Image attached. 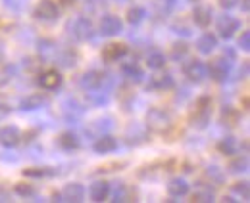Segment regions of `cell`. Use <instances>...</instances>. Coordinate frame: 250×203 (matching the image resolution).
<instances>
[{"mask_svg":"<svg viewBox=\"0 0 250 203\" xmlns=\"http://www.w3.org/2000/svg\"><path fill=\"white\" fill-rule=\"evenodd\" d=\"M212 106H214L212 96L202 94V96L196 98V102H194V106H192V110H190V113H188V123H190L196 130H204V129L210 127V123H212V113H214V108H212Z\"/></svg>","mask_w":250,"mask_h":203,"instance_id":"cell-1","label":"cell"},{"mask_svg":"<svg viewBox=\"0 0 250 203\" xmlns=\"http://www.w3.org/2000/svg\"><path fill=\"white\" fill-rule=\"evenodd\" d=\"M145 125L148 127L150 132H158V134H166L173 129V115L171 111L164 110V108H150L146 111V117H145Z\"/></svg>","mask_w":250,"mask_h":203,"instance_id":"cell-2","label":"cell"},{"mask_svg":"<svg viewBox=\"0 0 250 203\" xmlns=\"http://www.w3.org/2000/svg\"><path fill=\"white\" fill-rule=\"evenodd\" d=\"M67 35L77 42H87L94 37V23L87 16H75L65 23Z\"/></svg>","mask_w":250,"mask_h":203,"instance_id":"cell-3","label":"cell"},{"mask_svg":"<svg viewBox=\"0 0 250 203\" xmlns=\"http://www.w3.org/2000/svg\"><path fill=\"white\" fill-rule=\"evenodd\" d=\"M77 85L81 90H96V88H102V90H108V85H112V77H110V73H106V71H100V69H89V71H85L81 77H79V81H77Z\"/></svg>","mask_w":250,"mask_h":203,"instance_id":"cell-4","label":"cell"},{"mask_svg":"<svg viewBox=\"0 0 250 203\" xmlns=\"http://www.w3.org/2000/svg\"><path fill=\"white\" fill-rule=\"evenodd\" d=\"M206 69H208V77L214 83H225L233 73V59H229L227 56H219L210 63H206Z\"/></svg>","mask_w":250,"mask_h":203,"instance_id":"cell-5","label":"cell"},{"mask_svg":"<svg viewBox=\"0 0 250 203\" xmlns=\"http://www.w3.org/2000/svg\"><path fill=\"white\" fill-rule=\"evenodd\" d=\"M33 18L41 23H56L60 19V6L54 0H39L33 8Z\"/></svg>","mask_w":250,"mask_h":203,"instance_id":"cell-6","label":"cell"},{"mask_svg":"<svg viewBox=\"0 0 250 203\" xmlns=\"http://www.w3.org/2000/svg\"><path fill=\"white\" fill-rule=\"evenodd\" d=\"M183 77L187 79L188 83L192 85H200L208 79V69H206V63L198 58H190L187 61H183Z\"/></svg>","mask_w":250,"mask_h":203,"instance_id":"cell-7","label":"cell"},{"mask_svg":"<svg viewBox=\"0 0 250 203\" xmlns=\"http://www.w3.org/2000/svg\"><path fill=\"white\" fill-rule=\"evenodd\" d=\"M124 140L127 146H141L145 142L150 140V130L145 123H139V121H133L125 127V132H124Z\"/></svg>","mask_w":250,"mask_h":203,"instance_id":"cell-8","label":"cell"},{"mask_svg":"<svg viewBox=\"0 0 250 203\" xmlns=\"http://www.w3.org/2000/svg\"><path fill=\"white\" fill-rule=\"evenodd\" d=\"M216 31L223 40H229L237 35V31H241V19L231 14H221L216 19Z\"/></svg>","mask_w":250,"mask_h":203,"instance_id":"cell-9","label":"cell"},{"mask_svg":"<svg viewBox=\"0 0 250 203\" xmlns=\"http://www.w3.org/2000/svg\"><path fill=\"white\" fill-rule=\"evenodd\" d=\"M37 85L46 92H52V90H58L63 85V77L56 67H46L37 75Z\"/></svg>","mask_w":250,"mask_h":203,"instance_id":"cell-10","label":"cell"},{"mask_svg":"<svg viewBox=\"0 0 250 203\" xmlns=\"http://www.w3.org/2000/svg\"><path fill=\"white\" fill-rule=\"evenodd\" d=\"M98 33L102 37H118L124 33V19L116 14H104L98 21Z\"/></svg>","mask_w":250,"mask_h":203,"instance_id":"cell-11","label":"cell"},{"mask_svg":"<svg viewBox=\"0 0 250 203\" xmlns=\"http://www.w3.org/2000/svg\"><path fill=\"white\" fill-rule=\"evenodd\" d=\"M129 56V46L125 42H108L100 50V58L106 63H118Z\"/></svg>","mask_w":250,"mask_h":203,"instance_id":"cell-12","label":"cell"},{"mask_svg":"<svg viewBox=\"0 0 250 203\" xmlns=\"http://www.w3.org/2000/svg\"><path fill=\"white\" fill-rule=\"evenodd\" d=\"M190 200L196 203L216 202V186L210 184L208 180H198V182H194V190H192V194H190Z\"/></svg>","mask_w":250,"mask_h":203,"instance_id":"cell-13","label":"cell"},{"mask_svg":"<svg viewBox=\"0 0 250 203\" xmlns=\"http://www.w3.org/2000/svg\"><path fill=\"white\" fill-rule=\"evenodd\" d=\"M50 106V96H46L44 92H33L29 96L20 100V111H37Z\"/></svg>","mask_w":250,"mask_h":203,"instance_id":"cell-14","label":"cell"},{"mask_svg":"<svg viewBox=\"0 0 250 203\" xmlns=\"http://www.w3.org/2000/svg\"><path fill=\"white\" fill-rule=\"evenodd\" d=\"M110 196H112V202L114 203H129L137 202L139 192H137L135 186H131L127 182H116L114 190H110Z\"/></svg>","mask_w":250,"mask_h":203,"instance_id":"cell-15","label":"cell"},{"mask_svg":"<svg viewBox=\"0 0 250 203\" xmlns=\"http://www.w3.org/2000/svg\"><path fill=\"white\" fill-rule=\"evenodd\" d=\"M190 19H192V23L196 27L208 29L212 25V21H214V10H212V6H208V4H196L192 8Z\"/></svg>","mask_w":250,"mask_h":203,"instance_id":"cell-16","label":"cell"},{"mask_svg":"<svg viewBox=\"0 0 250 203\" xmlns=\"http://www.w3.org/2000/svg\"><path fill=\"white\" fill-rule=\"evenodd\" d=\"M120 73L129 85H141L145 81V71L139 65V61L131 59V61H124L120 65Z\"/></svg>","mask_w":250,"mask_h":203,"instance_id":"cell-17","label":"cell"},{"mask_svg":"<svg viewBox=\"0 0 250 203\" xmlns=\"http://www.w3.org/2000/svg\"><path fill=\"white\" fill-rule=\"evenodd\" d=\"M58 50H60V46H58V42L52 40V38H41V40L37 42V56L41 59V63L54 61Z\"/></svg>","mask_w":250,"mask_h":203,"instance_id":"cell-18","label":"cell"},{"mask_svg":"<svg viewBox=\"0 0 250 203\" xmlns=\"http://www.w3.org/2000/svg\"><path fill=\"white\" fill-rule=\"evenodd\" d=\"M114 129V119L112 117H98L93 123H89V127H85V134L91 138H98L102 134H108Z\"/></svg>","mask_w":250,"mask_h":203,"instance_id":"cell-19","label":"cell"},{"mask_svg":"<svg viewBox=\"0 0 250 203\" xmlns=\"http://www.w3.org/2000/svg\"><path fill=\"white\" fill-rule=\"evenodd\" d=\"M166 190H167V194H169L171 198L181 200V198L188 196L190 184H188L183 176H171V178L167 180V184H166Z\"/></svg>","mask_w":250,"mask_h":203,"instance_id":"cell-20","label":"cell"},{"mask_svg":"<svg viewBox=\"0 0 250 203\" xmlns=\"http://www.w3.org/2000/svg\"><path fill=\"white\" fill-rule=\"evenodd\" d=\"M85 196H87V190L81 182H69L65 184L62 190V200L69 203H81L85 202Z\"/></svg>","mask_w":250,"mask_h":203,"instance_id":"cell-21","label":"cell"},{"mask_svg":"<svg viewBox=\"0 0 250 203\" xmlns=\"http://www.w3.org/2000/svg\"><path fill=\"white\" fill-rule=\"evenodd\" d=\"M21 142V130L16 125H4L0 129V146L4 148H16Z\"/></svg>","mask_w":250,"mask_h":203,"instance_id":"cell-22","label":"cell"},{"mask_svg":"<svg viewBox=\"0 0 250 203\" xmlns=\"http://www.w3.org/2000/svg\"><path fill=\"white\" fill-rule=\"evenodd\" d=\"M56 144L58 148L65 151V153H73V151H77L79 148H81V138L73 132V130H63L58 134V138H56Z\"/></svg>","mask_w":250,"mask_h":203,"instance_id":"cell-23","label":"cell"},{"mask_svg":"<svg viewBox=\"0 0 250 203\" xmlns=\"http://www.w3.org/2000/svg\"><path fill=\"white\" fill-rule=\"evenodd\" d=\"M173 87H175V79H173V75H171L169 71H162V73L152 75V77L148 79V85H146L148 90H158V92L169 90V88H173Z\"/></svg>","mask_w":250,"mask_h":203,"instance_id":"cell-24","label":"cell"},{"mask_svg":"<svg viewBox=\"0 0 250 203\" xmlns=\"http://www.w3.org/2000/svg\"><path fill=\"white\" fill-rule=\"evenodd\" d=\"M216 48H218V35L206 31V33H202V35L196 38V50H198L202 56H210Z\"/></svg>","mask_w":250,"mask_h":203,"instance_id":"cell-25","label":"cell"},{"mask_svg":"<svg viewBox=\"0 0 250 203\" xmlns=\"http://www.w3.org/2000/svg\"><path fill=\"white\" fill-rule=\"evenodd\" d=\"M110 190H112V184L108 180H94L89 188V198L91 202H106L110 198Z\"/></svg>","mask_w":250,"mask_h":203,"instance_id":"cell-26","label":"cell"},{"mask_svg":"<svg viewBox=\"0 0 250 203\" xmlns=\"http://www.w3.org/2000/svg\"><path fill=\"white\" fill-rule=\"evenodd\" d=\"M116 149H118V140L112 134L98 136L93 144V151L96 155H108V153H114Z\"/></svg>","mask_w":250,"mask_h":203,"instance_id":"cell-27","label":"cell"},{"mask_svg":"<svg viewBox=\"0 0 250 203\" xmlns=\"http://www.w3.org/2000/svg\"><path fill=\"white\" fill-rule=\"evenodd\" d=\"M62 113L65 117V121H79L85 115V106L79 104L75 98H69L62 104Z\"/></svg>","mask_w":250,"mask_h":203,"instance_id":"cell-28","label":"cell"},{"mask_svg":"<svg viewBox=\"0 0 250 203\" xmlns=\"http://www.w3.org/2000/svg\"><path fill=\"white\" fill-rule=\"evenodd\" d=\"M250 169V161H249V155L247 153H235L231 155L229 163H227V173L229 174H245L249 173Z\"/></svg>","mask_w":250,"mask_h":203,"instance_id":"cell-29","label":"cell"},{"mask_svg":"<svg viewBox=\"0 0 250 203\" xmlns=\"http://www.w3.org/2000/svg\"><path fill=\"white\" fill-rule=\"evenodd\" d=\"M241 119H243V113H241V110L239 108H235V106H223L221 108V111H219V121L223 123V125H227V127H237L239 123H241Z\"/></svg>","mask_w":250,"mask_h":203,"instance_id":"cell-30","label":"cell"},{"mask_svg":"<svg viewBox=\"0 0 250 203\" xmlns=\"http://www.w3.org/2000/svg\"><path fill=\"white\" fill-rule=\"evenodd\" d=\"M54 61H58L60 67L73 69V67L77 65V61H79V54H77L75 48H62V50H58V54H56V59H54Z\"/></svg>","mask_w":250,"mask_h":203,"instance_id":"cell-31","label":"cell"},{"mask_svg":"<svg viewBox=\"0 0 250 203\" xmlns=\"http://www.w3.org/2000/svg\"><path fill=\"white\" fill-rule=\"evenodd\" d=\"M239 148H241L239 140H237L235 136H231V134L223 136L218 144H216V149H218L221 155H225V157H231V155L239 153Z\"/></svg>","mask_w":250,"mask_h":203,"instance_id":"cell-32","label":"cell"},{"mask_svg":"<svg viewBox=\"0 0 250 203\" xmlns=\"http://www.w3.org/2000/svg\"><path fill=\"white\" fill-rule=\"evenodd\" d=\"M177 8V0H152V10L160 19H167Z\"/></svg>","mask_w":250,"mask_h":203,"instance_id":"cell-33","label":"cell"},{"mask_svg":"<svg viewBox=\"0 0 250 203\" xmlns=\"http://www.w3.org/2000/svg\"><path fill=\"white\" fill-rule=\"evenodd\" d=\"M145 63H146V67H148V69H152V71H160V69H164V67H166V63H167V56H166L162 50H150V52L146 54V58H145Z\"/></svg>","mask_w":250,"mask_h":203,"instance_id":"cell-34","label":"cell"},{"mask_svg":"<svg viewBox=\"0 0 250 203\" xmlns=\"http://www.w3.org/2000/svg\"><path fill=\"white\" fill-rule=\"evenodd\" d=\"M225 169H221L219 165H208L206 169H204V178L210 182V184H214V186H221V184H225Z\"/></svg>","mask_w":250,"mask_h":203,"instance_id":"cell-35","label":"cell"},{"mask_svg":"<svg viewBox=\"0 0 250 203\" xmlns=\"http://www.w3.org/2000/svg\"><path fill=\"white\" fill-rule=\"evenodd\" d=\"M188 52H190V46L185 40H177L171 44V50H169V58L177 63H183L188 58Z\"/></svg>","mask_w":250,"mask_h":203,"instance_id":"cell-36","label":"cell"},{"mask_svg":"<svg viewBox=\"0 0 250 203\" xmlns=\"http://www.w3.org/2000/svg\"><path fill=\"white\" fill-rule=\"evenodd\" d=\"M125 19H127V23H129V25L139 27V25H141V23L146 19V10H145L143 6H131V8L127 10Z\"/></svg>","mask_w":250,"mask_h":203,"instance_id":"cell-37","label":"cell"},{"mask_svg":"<svg viewBox=\"0 0 250 203\" xmlns=\"http://www.w3.org/2000/svg\"><path fill=\"white\" fill-rule=\"evenodd\" d=\"M21 174L25 178H50V176H56V169L54 167H27L21 171Z\"/></svg>","mask_w":250,"mask_h":203,"instance_id":"cell-38","label":"cell"},{"mask_svg":"<svg viewBox=\"0 0 250 203\" xmlns=\"http://www.w3.org/2000/svg\"><path fill=\"white\" fill-rule=\"evenodd\" d=\"M14 194L20 196V198H25V200H31L37 196V188L33 186L31 182H16L14 184Z\"/></svg>","mask_w":250,"mask_h":203,"instance_id":"cell-39","label":"cell"},{"mask_svg":"<svg viewBox=\"0 0 250 203\" xmlns=\"http://www.w3.org/2000/svg\"><path fill=\"white\" fill-rule=\"evenodd\" d=\"M231 192H233V196H237L239 200L249 202L250 200V182L249 180H237L235 184H231Z\"/></svg>","mask_w":250,"mask_h":203,"instance_id":"cell-40","label":"cell"},{"mask_svg":"<svg viewBox=\"0 0 250 203\" xmlns=\"http://www.w3.org/2000/svg\"><path fill=\"white\" fill-rule=\"evenodd\" d=\"M16 73H18V65L16 63H2V67H0V87L8 85L16 77Z\"/></svg>","mask_w":250,"mask_h":203,"instance_id":"cell-41","label":"cell"},{"mask_svg":"<svg viewBox=\"0 0 250 203\" xmlns=\"http://www.w3.org/2000/svg\"><path fill=\"white\" fill-rule=\"evenodd\" d=\"M108 8V0H85V10L89 14H102Z\"/></svg>","mask_w":250,"mask_h":203,"instance_id":"cell-42","label":"cell"},{"mask_svg":"<svg viewBox=\"0 0 250 203\" xmlns=\"http://www.w3.org/2000/svg\"><path fill=\"white\" fill-rule=\"evenodd\" d=\"M237 48L243 52H250V31H243L237 38Z\"/></svg>","mask_w":250,"mask_h":203,"instance_id":"cell-43","label":"cell"},{"mask_svg":"<svg viewBox=\"0 0 250 203\" xmlns=\"http://www.w3.org/2000/svg\"><path fill=\"white\" fill-rule=\"evenodd\" d=\"M25 2H27V0H4V4H6L10 10H14V12H20V10L25 6Z\"/></svg>","mask_w":250,"mask_h":203,"instance_id":"cell-44","label":"cell"},{"mask_svg":"<svg viewBox=\"0 0 250 203\" xmlns=\"http://www.w3.org/2000/svg\"><path fill=\"white\" fill-rule=\"evenodd\" d=\"M218 4L223 10H233V8L239 4V0H218Z\"/></svg>","mask_w":250,"mask_h":203,"instance_id":"cell-45","label":"cell"},{"mask_svg":"<svg viewBox=\"0 0 250 203\" xmlns=\"http://www.w3.org/2000/svg\"><path fill=\"white\" fill-rule=\"evenodd\" d=\"M12 113V108L8 106V104H4V102H0V121H4L6 117Z\"/></svg>","mask_w":250,"mask_h":203,"instance_id":"cell-46","label":"cell"},{"mask_svg":"<svg viewBox=\"0 0 250 203\" xmlns=\"http://www.w3.org/2000/svg\"><path fill=\"white\" fill-rule=\"evenodd\" d=\"M249 77V61H243V69H239V79L245 81Z\"/></svg>","mask_w":250,"mask_h":203,"instance_id":"cell-47","label":"cell"},{"mask_svg":"<svg viewBox=\"0 0 250 203\" xmlns=\"http://www.w3.org/2000/svg\"><path fill=\"white\" fill-rule=\"evenodd\" d=\"M6 54H8V50H6V42L0 40V65L6 61Z\"/></svg>","mask_w":250,"mask_h":203,"instance_id":"cell-48","label":"cell"},{"mask_svg":"<svg viewBox=\"0 0 250 203\" xmlns=\"http://www.w3.org/2000/svg\"><path fill=\"white\" fill-rule=\"evenodd\" d=\"M0 202H10V192L0 184Z\"/></svg>","mask_w":250,"mask_h":203,"instance_id":"cell-49","label":"cell"},{"mask_svg":"<svg viewBox=\"0 0 250 203\" xmlns=\"http://www.w3.org/2000/svg\"><path fill=\"white\" fill-rule=\"evenodd\" d=\"M237 6H241V10L245 12V14H249L250 12V0H239V4Z\"/></svg>","mask_w":250,"mask_h":203,"instance_id":"cell-50","label":"cell"},{"mask_svg":"<svg viewBox=\"0 0 250 203\" xmlns=\"http://www.w3.org/2000/svg\"><path fill=\"white\" fill-rule=\"evenodd\" d=\"M221 202L223 203H237L239 202V198H237V196H223V198H221Z\"/></svg>","mask_w":250,"mask_h":203,"instance_id":"cell-51","label":"cell"},{"mask_svg":"<svg viewBox=\"0 0 250 203\" xmlns=\"http://www.w3.org/2000/svg\"><path fill=\"white\" fill-rule=\"evenodd\" d=\"M52 202H63L62 200V192H54V194H52Z\"/></svg>","mask_w":250,"mask_h":203,"instance_id":"cell-52","label":"cell"},{"mask_svg":"<svg viewBox=\"0 0 250 203\" xmlns=\"http://www.w3.org/2000/svg\"><path fill=\"white\" fill-rule=\"evenodd\" d=\"M58 2H60L62 6H65V8H69V6H73L77 0H58Z\"/></svg>","mask_w":250,"mask_h":203,"instance_id":"cell-53","label":"cell"},{"mask_svg":"<svg viewBox=\"0 0 250 203\" xmlns=\"http://www.w3.org/2000/svg\"><path fill=\"white\" fill-rule=\"evenodd\" d=\"M116 2H127V0H116Z\"/></svg>","mask_w":250,"mask_h":203,"instance_id":"cell-54","label":"cell"},{"mask_svg":"<svg viewBox=\"0 0 250 203\" xmlns=\"http://www.w3.org/2000/svg\"><path fill=\"white\" fill-rule=\"evenodd\" d=\"M190 2H198V0H190Z\"/></svg>","mask_w":250,"mask_h":203,"instance_id":"cell-55","label":"cell"}]
</instances>
